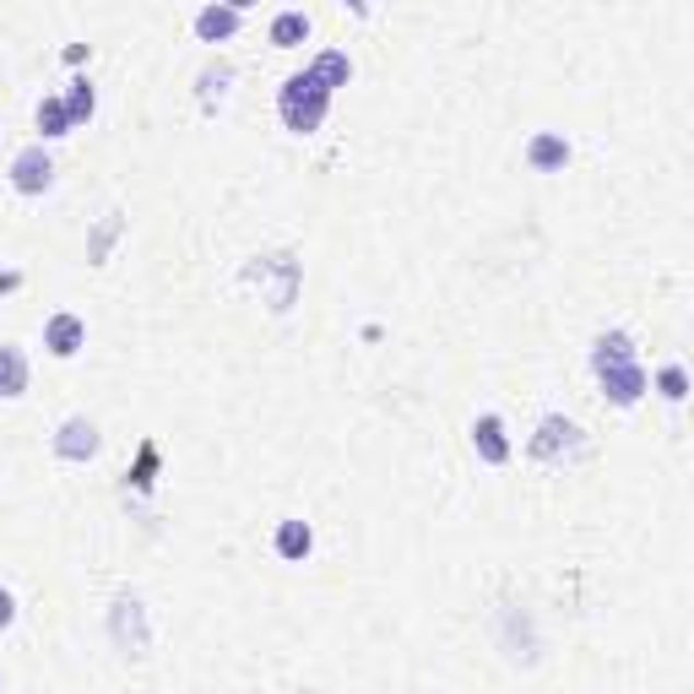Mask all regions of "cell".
<instances>
[{"mask_svg":"<svg viewBox=\"0 0 694 694\" xmlns=\"http://www.w3.org/2000/svg\"><path fill=\"white\" fill-rule=\"evenodd\" d=\"M326 109H331V93L309 77V71H298V77H287L278 93V115L287 131H298V137H309L320 120H326Z\"/></svg>","mask_w":694,"mask_h":694,"instance_id":"obj_1","label":"cell"},{"mask_svg":"<svg viewBox=\"0 0 694 694\" xmlns=\"http://www.w3.org/2000/svg\"><path fill=\"white\" fill-rule=\"evenodd\" d=\"M580 428L569 423L564 413H549L543 423H538V434H532V456L538 461H558V456H580Z\"/></svg>","mask_w":694,"mask_h":694,"instance_id":"obj_2","label":"cell"},{"mask_svg":"<svg viewBox=\"0 0 694 694\" xmlns=\"http://www.w3.org/2000/svg\"><path fill=\"white\" fill-rule=\"evenodd\" d=\"M109 630H115V646H120L126 657H146L152 635H146V613H141L137 597H120V602H115V613H109Z\"/></svg>","mask_w":694,"mask_h":694,"instance_id":"obj_3","label":"cell"},{"mask_svg":"<svg viewBox=\"0 0 694 694\" xmlns=\"http://www.w3.org/2000/svg\"><path fill=\"white\" fill-rule=\"evenodd\" d=\"M11 185H16L22 196H44V190L55 185V163H49V152H44V146H22V152L11 157Z\"/></svg>","mask_w":694,"mask_h":694,"instance_id":"obj_4","label":"cell"},{"mask_svg":"<svg viewBox=\"0 0 694 694\" xmlns=\"http://www.w3.org/2000/svg\"><path fill=\"white\" fill-rule=\"evenodd\" d=\"M98 445H104V439H98V428H93L87 417H66L60 434H55V456H60V461H93Z\"/></svg>","mask_w":694,"mask_h":694,"instance_id":"obj_5","label":"cell"},{"mask_svg":"<svg viewBox=\"0 0 694 694\" xmlns=\"http://www.w3.org/2000/svg\"><path fill=\"white\" fill-rule=\"evenodd\" d=\"M44 348H49L55 358H77V353L87 348L82 315H49V320H44Z\"/></svg>","mask_w":694,"mask_h":694,"instance_id":"obj_6","label":"cell"},{"mask_svg":"<svg viewBox=\"0 0 694 694\" xmlns=\"http://www.w3.org/2000/svg\"><path fill=\"white\" fill-rule=\"evenodd\" d=\"M597 380H602L608 402H619V408H635V402L646 397V386H651L640 364H619V369H597Z\"/></svg>","mask_w":694,"mask_h":694,"instance_id":"obj_7","label":"cell"},{"mask_svg":"<svg viewBox=\"0 0 694 694\" xmlns=\"http://www.w3.org/2000/svg\"><path fill=\"white\" fill-rule=\"evenodd\" d=\"M239 22H245V5H201V11H196V38L223 44V38L239 33Z\"/></svg>","mask_w":694,"mask_h":694,"instance_id":"obj_8","label":"cell"},{"mask_svg":"<svg viewBox=\"0 0 694 694\" xmlns=\"http://www.w3.org/2000/svg\"><path fill=\"white\" fill-rule=\"evenodd\" d=\"M472 450H478L489 467H505V461H510V439H505V423H499L494 413L472 423Z\"/></svg>","mask_w":694,"mask_h":694,"instance_id":"obj_9","label":"cell"},{"mask_svg":"<svg viewBox=\"0 0 694 694\" xmlns=\"http://www.w3.org/2000/svg\"><path fill=\"white\" fill-rule=\"evenodd\" d=\"M527 163H532L538 174H558V168L569 163V141L558 137V131H538V137L527 141Z\"/></svg>","mask_w":694,"mask_h":694,"instance_id":"obj_10","label":"cell"},{"mask_svg":"<svg viewBox=\"0 0 694 694\" xmlns=\"http://www.w3.org/2000/svg\"><path fill=\"white\" fill-rule=\"evenodd\" d=\"M309 77H315L326 93H337V87H348V77H353V60H348L342 49H326V55H315V60H309Z\"/></svg>","mask_w":694,"mask_h":694,"instance_id":"obj_11","label":"cell"},{"mask_svg":"<svg viewBox=\"0 0 694 694\" xmlns=\"http://www.w3.org/2000/svg\"><path fill=\"white\" fill-rule=\"evenodd\" d=\"M619 364H640V358H635V342H630L624 331L597 337V348H591V369H619Z\"/></svg>","mask_w":694,"mask_h":694,"instance_id":"obj_12","label":"cell"},{"mask_svg":"<svg viewBox=\"0 0 694 694\" xmlns=\"http://www.w3.org/2000/svg\"><path fill=\"white\" fill-rule=\"evenodd\" d=\"M272 543H278V558H287V564H304V558H309V549H315V532H309V521H282Z\"/></svg>","mask_w":694,"mask_h":694,"instance_id":"obj_13","label":"cell"},{"mask_svg":"<svg viewBox=\"0 0 694 694\" xmlns=\"http://www.w3.org/2000/svg\"><path fill=\"white\" fill-rule=\"evenodd\" d=\"M309 38V11H278L272 16V44L278 49H293V44H304Z\"/></svg>","mask_w":694,"mask_h":694,"instance_id":"obj_14","label":"cell"},{"mask_svg":"<svg viewBox=\"0 0 694 694\" xmlns=\"http://www.w3.org/2000/svg\"><path fill=\"white\" fill-rule=\"evenodd\" d=\"M27 391V358L16 348H0V397H22Z\"/></svg>","mask_w":694,"mask_h":694,"instance_id":"obj_15","label":"cell"},{"mask_svg":"<svg viewBox=\"0 0 694 694\" xmlns=\"http://www.w3.org/2000/svg\"><path fill=\"white\" fill-rule=\"evenodd\" d=\"M60 104H66L71 126H82V120H93V109H98V93H93V82L82 77V82H71V93H66Z\"/></svg>","mask_w":694,"mask_h":694,"instance_id":"obj_16","label":"cell"},{"mask_svg":"<svg viewBox=\"0 0 694 694\" xmlns=\"http://www.w3.org/2000/svg\"><path fill=\"white\" fill-rule=\"evenodd\" d=\"M38 131L55 141V137H71V115H66V104L60 98H44L38 104Z\"/></svg>","mask_w":694,"mask_h":694,"instance_id":"obj_17","label":"cell"},{"mask_svg":"<svg viewBox=\"0 0 694 694\" xmlns=\"http://www.w3.org/2000/svg\"><path fill=\"white\" fill-rule=\"evenodd\" d=\"M228 82H234V71H228V66L201 71V104H207V109H217V104H223V93H228Z\"/></svg>","mask_w":694,"mask_h":694,"instance_id":"obj_18","label":"cell"},{"mask_svg":"<svg viewBox=\"0 0 694 694\" xmlns=\"http://www.w3.org/2000/svg\"><path fill=\"white\" fill-rule=\"evenodd\" d=\"M120 228H126V217H120V212H109V217L98 223V234H93V245H87V256H93V261H109V245L120 239Z\"/></svg>","mask_w":694,"mask_h":694,"instance_id":"obj_19","label":"cell"},{"mask_svg":"<svg viewBox=\"0 0 694 694\" xmlns=\"http://www.w3.org/2000/svg\"><path fill=\"white\" fill-rule=\"evenodd\" d=\"M657 391H662L668 402H684V397H690V375H684V364H668V369L657 375Z\"/></svg>","mask_w":694,"mask_h":694,"instance_id":"obj_20","label":"cell"},{"mask_svg":"<svg viewBox=\"0 0 694 694\" xmlns=\"http://www.w3.org/2000/svg\"><path fill=\"white\" fill-rule=\"evenodd\" d=\"M11 624H16V597L0 586V630H11Z\"/></svg>","mask_w":694,"mask_h":694,"instance_id":"obj_21","label":"cell"},{"mask_svg":"<svg viewBox=\"0 0 694 694\" xmlns=\"http://www.w3.org/2000/svg\"><path fill=\"white\" fill-rule=\"evenodd\" d=\"M16 282H22V278H16V272H0V293H11Z\"/></svg>","mask_w":694,"mask_h":694,"instance_id":"obj_22","label":"cell"}]
</instances>
